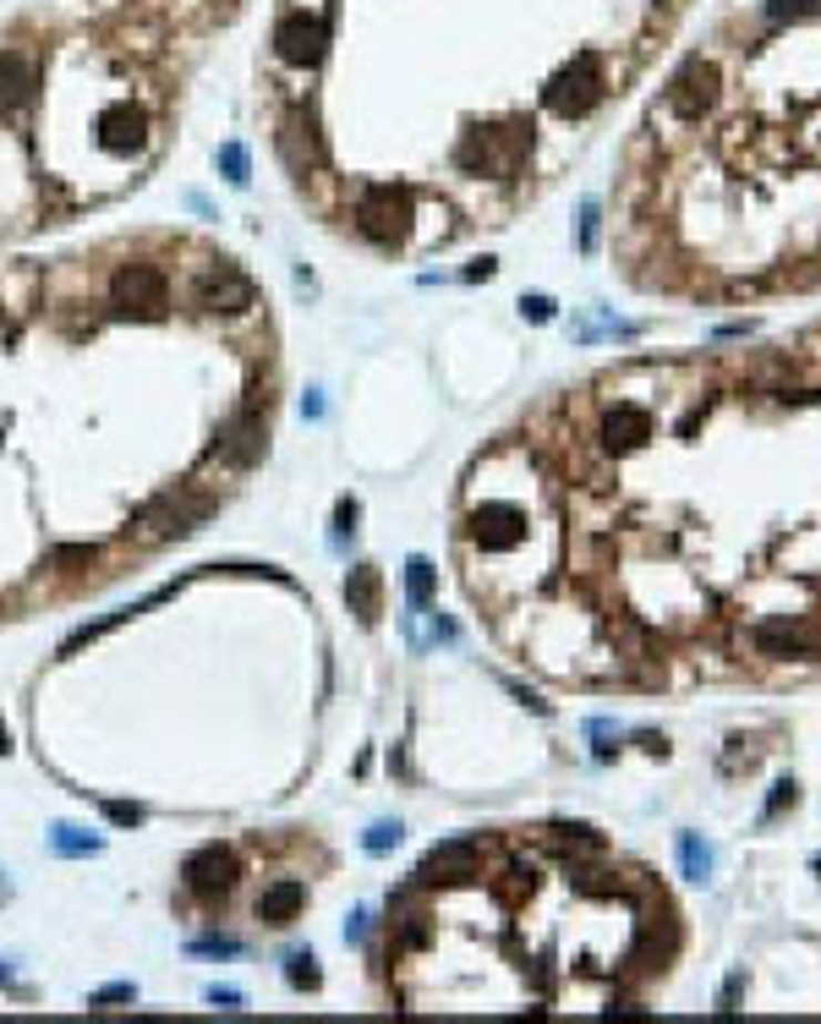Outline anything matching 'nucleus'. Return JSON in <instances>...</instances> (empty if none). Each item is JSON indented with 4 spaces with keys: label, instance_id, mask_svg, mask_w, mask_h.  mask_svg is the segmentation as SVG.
Segmentation results:
<instances>
[{
    "label": "nucleus",
    "instance_id": "obj_1",
    "mask_svg": "<svg viewBox=\"0 0 821 1024\" xmlns=\"http://www.w3.org/2000/svg\"><path fill=\"white\" fill-rule=\"evenodd\" d=\"M526 154H532V121L515 115V121H493V126L465 132V143L455 149V165L471 176H515Z\"/></svg>",
    "mask_w": 821,
    "mask_h": 1024
},
{
    "label": "nucleus",
    "instance_id": "obj_2",
    "mask_svg": "<svg viewBox=\"0 0 821 1024\" xmlns=\"http://www.w3.org/2000/svg\"><path fill=\"white\" fill-rule=\"evenodd\" d=\"M411 214H417L411 186L378 182V186H367L362 203H357V231H362L367 242H378V247H394V242L411 236Z\"/></svg>",
    "mask_w": 821,
    "mask_h": 1024
},
{
    "label": "nucleus",
    "instance_id": "obj_3",
    "mask_svg": "<svg viewBox=\"0 0 821 1024\" xmlns=\"http://www.w3.org/2000/svg\"><path fill=\"white\" fill-rule=\"evenodd\" d=\"M597 99H603V66H597V55H575L569 66H558L547 78V89H543V104L553 115H586V110H597Z\"/></svg>",
    "mask_w": 821,
    "mask_h": 1024
},
{
    "label": "nucleus",
    "instance_id": "obj_4",
    "mask_svg": "<svg viewBox=\"0 0 821 1024\" xmlns=\"http://www.w3.org/2000/svg\"><path fill=\"white\" fill-rule=\"evenodd\" d=\"M110 301H115V313H126V318H165L171 285H165V275H160L154 264H121L115 279H110Z\"/></svg>",
    "mask_w": 821,
    "mask_h": 1024
},
{
    "label": "nucleus",
    "instance_id": "obj_5",
    "mask_svg": "<svg viewBox=\"0 0 821 1024\" xmlns=\"http://www.w3.org/2000/svg\"><path fill=\"white\" fill-rule=\"evenodd\" d=\"M718 99H723V78H718V66H712V61H701V55H690V61L674 72V83H668V110H674L679 121H701V115H712V110H718Z\"/></svg>",
    "mask_w": 821,
    "mask_h": 1024
},
{
    "label": "nucleus",
    "instance_id": "obj_6",
    "mask_svg": "<svg viewBox=\"0 0 821 1024\" xmlns=\"http://www.w3.org/2000/svg\"><path fill=\"white\" fill-rule=\"evenodd\" d=\"M203 515H208V499H192V493H165V499H154V504H148V510L132 521V532H137L143 543H171V537L192 532Z\"/></svg>",
    "mask_w": 821,
    "mask_h": 1024
},
{
    "label": "nucleus",
    "instance_id": "obj_7",
    "mask_svg": "<svg viewBox=\"0 0 821 1024\" xmlns=\"http://www.w3.org/2000/svg\"><path fill=\"white\" fill-rule=\"evenodd\" d=\"M236 854L225 849V843H203V849H192L182 866V882L186 893H197V899H225L230 888H236Z\"/></svg>",
    "mask_w": 821,
    "mask_h": 1024
},
{
    "label": "nucleus",
    "instance_id": "obj_8",
    "mask_svg": "<svg viewBox=\"0 0 821 1024\" xmlns=\"http://www.w3.org/2000/svg\"><path fill=\"white\" fill-rule=\"evenodd\" d=\"M192 301L203 307V313H247L253 307V279L242 275L236 264H208L203 275H197V285H192Z\"/></svg>",
    "mask_w": 821,
    "mask_h": 1024
},
{
    "label": "nucleus",
    "instance_id": "obj_9",
    "mask_svg": "<svg viewBox=\"0 0 821 1024\" xmlns=\"http://www.w3.org/2000/svg\"><path fill=\"white\" fill-rule=\"evenodd\" d=\"M274 50H279V61H290V66H318L324 50H329V22H324V17H307V11H290V17H279V28H274Z\"/></svg>",
    "mask_w": 821,
    "mask_h": 1024
},
{
    "label": "nucleus",
    "instance_id": "obj_10",
    "mask_svg": "<svg viewBox=\"0 0 821 1024\" xmlns=\"http://www.w3.org/2000/svg\"><path fill=\"white\" fill-rule=\"evenodd\" d=\"M471 543L488 549V554H510L526 543V515L515 504H482L471 515Z\"/></svg>",
    "mask_w": 821,
    "mask_h": 1024
},
{
    "label": "nucleus",
    "instance_id": "obj_11",
    "mask_svg": "<svg viewBox=\"0 0 821 1024\" xmlns=\"http://www.w3.org/2000/svg\"><path fill=\"white\" fill-rule=\"evenodd\" d=\"M482 871V849L471 838H455V843H439L422 866H417V882L433 888V882H471Z\"/></svg>",
    "mask_w": 821,
    "mask_h": 1024
},
{
    "label": "nucleus",
    "instance_id": "obj_12",
    "mask_svg": "<svg viewBox=\"0 0 821 1024\" xmlns=\"http://www.w3.org/2000/svg\"><path fill=\"white\" fill-rule=\"evenodd\" d=\"M279 154L290 171H318L324 165V137H318V121L312 110H290L285 126H279Z\"/></svg>",
    "mask_w": 821,
    "mask_h": 1024
},
{
    "label": "nucleus",
    "instance_id": "obj_13",
    "mask_svg": "<svg viewBox=\"0 0 821 1024\" xmlns=\"http://www.w3.org/2000/svg\"><path fill=\"white\" fill-rule=\"evenodd\" d=\"M33 89H39V61L22 55V50H6L0 55V115L22 110L33 99Z\"/></svg>",
    "mask_w": 821,
    "mask_h": 1024
},
{
    "label": "nucleus",
    "instance_id": "obj_14",
    "mask_svg": "<svg viewBox=\"0 0 821 1024\" xmlns=\"http://www.w3.org/2000/svg\"><path fill=\"white\" fill-rule=\"evenodd\" d=\"M646 439H651V411H646V406H614V411H608V422H603L608 455H630V450H640Z\"/></svg>",
    "mask_w": 821,
    "mask_h": 1024
},
{
    "label": "nucleus",
    "instance_id": "obj_15",
    "mask_svg": "<svg viewBox=\"0 0 821 1024\" xmlns=\"http://www.w3.org/2000/svg\"><path fill=\"white\" fill-rule=\"evenodd\" d=\"M143 110L137 104H110L104 115H99V149H110V154H132V149H143Z\"/></svg>",
    "mask_w": 821,
    "mask_h": 1024
},
{
    "label": "nucleus",
    "instance_id": "obj_16",
    "mask_svg": "<svg viewBox=\"0 0 821 1024\" xmlns=\"http://www.w3.org/2000/svg\"><path fill=\"white\" fill-rule=\"evenodd\" d=\"M219 455H225V461H236V465H253L258 455H264V422H258V411H242V417L225 428Z\"/></svg>",
    "mask_w": 821,
    "mask_h": 1024
},
{
    "label": "nucleus",
    "instance_id": "obj_17",
    "mask_svg": "<svg viewBox=\"0 0 821 1024\" xmlns=\"http://www.w3.org/2000/svg\"><path fill=\"white\" fill-rule=\"evenodd\" d=\"M301 904H307V888L285 877V882H274V888L258 893V921H264V926H290V921L301 915Z\"/></svg>",
    "mask_w": 821,
    "mask_h": 1024
},
{
    "label": "nucleus",
    "instance_id": "obj_18",
    "mask_svg": "<svg viewBox=\"0 0 821 1024\" xmlns=\"http://www.w3.org/2000/svg\"><path fill=\"white\" fill-rule=\"evenodd\" d=\"M346 603H351V614H357L362 625L378 619V608H383V575H378L372 564H357V570H351V581H346Z\"/></svg>",
    "mask_w": 821,
    "mask_h": 1024
},
{
    "label": "nucleus",
    "instance_id": "obj_19",
    "mask_svg": "<svg viewBox=\"0 0 821 1024\" xmlns=\"http://www.w3.org/2000/svg\"><path fill=\"white\" fill-rule=\"evenodd\" d=\"M817 642L821 636L811 631V625H789V619H778V625H761V631H756V647L778 652V657H783V652H817Z\"/></svg>",
    "mask_w": 821,
    "mask_h": 1024
},
{
    "label": "nucleus",
    "instance_id": "obj_20",
    "mask_svg": "<svg viewBox=\"0 0 821 1024\" xmlns=\"http://www.w3.org/2000/svg\"><path fill=\"white\" fill-rule=\"evenodd\" d=\"M433 586H439V570L428 559H411L406 564V597H411V608H428L433 603Z\"/></svg>",
    "mask_w": 821,
    "mask_h": 1024
},
{
    "label": "nucleus",
    "instance_id": "obj_21",
    "mask_svg": "<svg viewBox=\"0 0 821 1024\" xmlns=\"http://www.w3.org/2000/svg\"><path fill=\"white\" fill-rule=\"evenodd\" d=\"M679 866H685L690 882H707V877H712V849H707L696 833H685L679 838Z\"/></svg>",
    "mask_w": 821,
    "mask_h": 1024
},
{
    "label": "nucleus",
    "instance_id": "obj_22",
    "mask_svg": "<svg viewBox=\"0 0 821 1024\" xmlns=\"http://www.w3.org/2000/svg\"><path fill=\"white\" fill-rule=\"evenodd\" d=\"M50 843H55V854H72V860H78V854H99V849H104V838L83 833V828H66V822L50 833Z\"/></svg>",
    "mask_w": 821,
    "mask_h": 1024
},
{
    "label": "nucleus",
    "instance_id": "obj_23",
    "mask_svg": "<svg viewBox=\"0 0 821 1024\" xmlns=\"http://www.w3.org/2000/svg\"><path fill=\"white\" fill-rule=\"evenodd\" d=\"M285 981H290L296 992H318V981H324V975H318V959H312V953H290V959H285Z\"/></svg>",
    "mask_w": 821,
    "mask_h": 1024
},
{
    "label": "nucleus",
    "instance_id": "obj_24",
    "mask_svg": "<svg viewBox=\"0 0 821 1024\" xmlns=\"http://www.w3.org/2000/svg\"><path fill=\"white\" fill-rule=\"evenodd\" d=\"M219 171H225L230 186H247V149H242V143H225V149H219Z\"/></svg>",
    "mask_w": 821,
    "mask_h": 1024
},
{
    "label": "nucleus",
    "instance_id": "obj_25",
    "mask_svg": "<svg viewBox=\"0 0 821 1024\" xmlns=\"http://www.w3.org/2000/svg\"><path fill=\"white\" fill-rule=\"evenodd\" d=\"M93 559H99L93 543H66V549H55V564H61V570H72V575H78V570H89Z\"/></svg>",
    "mask_w": 821,
    "mask_h": 1024
},
{
    "label": "nucleus",
    "instance_id": "obj_26",
    "mask_svg": "<svg viewBox=\"0 0 821 1024\" xmlns=\"http://www.w3.org/2000/svg\"><path fill=\"white\" fill-rule=\"evenodd\" d=\"M362 843H367V854H389L400 843V822H372Z\"/></svg>",
    "mask_w": 821,
    "mask_h": 1024
},
{
    "label": "nucleus",
    "instance_id": "obj_27",
    "mask_svg": "<svg viewBox=\"0 0 821 1024\" xmlns=\"http://www.w3.org/2000/svg\"><path fill=\"white\" fill-rule=\"evenodd\" d=\"M400 942L406 948H422L428 942V915L422 910H400Z\"/></svg>",
    "mask_w": 821,
    "mask_h": 1024
},
{
    "label": "nucleus",
    "instance_id": "obj_28",
    "mask_svg": "<svg viewBox=\"0 0 821 1024\" xmlns=\"http://www.w3.org/2000/svg\"><path fill=\"white\" fill-rule=\"evenodd\" d=\"M821 0H767V17L772 22H794V17H805V11H817Z\"/></svg>",
    "mask_w": 821,
    "mask_h": 1024
},
{
    "label": "nucleus",
    "instance_id": "obj_29",
    "mask_svg": "<svg viewBox=\"0 0 821 1024\" xmlns=\"http://www.w3.org/2000/svg\"><path fill=\"white\" fill-rule=\"evenodd\" d=\"M192 953H208V959H236V953H242V942H236V936H203V942H192Z\"/></svg>",
    "mask_w": 821,
    "mask_h": 1024
},
{
    "label": "nucleus",
    "instance_id": "obj_30",
    "mask_svg": "<svg viewBox=\"0 0 821 1024\" xmlns=\"http://www.w3.org/2000/svg\"><path fill=\"white\" fill-rule=\"evenodd\" d=\"M104 817H110L115 828H137V822H143V806H126V800H110V806H104Z\"/></svg>",
    "mask_w": 821,
    "mask_h": 1024
},
{
    "label": "nucleus",
    "instance_id": "obj_31",
    "mask_svg": "<svg viewBox=\"0 0 821 1024\" xmlns=\"http://www.w3.org/2000/svg\"><path fill=\"white\" fill-rule=\"evenodd\" d=\"M137 992L132 986H104V992H93L89 997V1008H110V1003H132Z\"/></svg>",
    "mask_w": 821,
    "mask_h": 1024
},
{
    "label": "nucleus",
    "instance_id": "obj_32",
    "mask_svg": "<svg viewBox=\"0 0 821 1024\" xmlns=\"http://www.w3.org/2000/svg\"><path fill=\"white\" fill-rule=\"evenodd\" d=\"M581 247H586V253L597 247V203H586V208H581Z\"/></svg>",
    "mask_w": 821,
    "mask_h": 1024
},
{
    "label": "nucleus",
    "instance_id": "obj_33",
    "mask_svg": "<svg viewBox=\"0 0 821 1024\" xmlns=\"http://www.w3.org/2000/svg\"><path fill=\"white\" fill-rule=\"evenodd\" d=\"M521 313H526L532 324H547V318H553V301H547V296H526V301H521Z\"/></svg>",
    "mask_w": 821,
    "mask_h": 1024
},
{
    "label": "nucleus",
    "instance_id": "obj_34",
    "mask_svg": "<svg viewBox=\"0 0 821 1024\" xmlns=\"http://www.w3.org/2000/svg\"><path fill=\"white\" fill-rule=\"evenodd\" d=\"M357 515H362V504H357V499H340V510H335V526H340V532H351V526H357Z\"/></svg>",
    "mask_w": 821,
    "mask_h": 1024
},
{
    "label": "nucleus",
    "instance_id": "obj_35",
    "mask_svg": "<svg viewBox=\"0 0 821 1024\" xmlns=\"http://www.w3.org/2000/svg\"><path fill=\"white\" fill-rule=\"evenodd\" d=\"M208 1003L214 1008H242V992L236 986H208Z\"/></svg>",
    "mask_w": 821,
    "mask_h": 1024
},
{
    "label": "nucleus",
    "instance_id": "obj_36",
    "mask_svg": "<svg viewBox=\"0 0 821 1024\" xmlns=\"http://www.w3.org/2000/svg\"><path fill=\"white\" fill-rule=\"evenodd\" d=\"M789 800H794V784H789V778H783V784H778V789H772V800H767V817H778V811H783V806H789Z\"/></svg>",
    "mask_w": 821,
    "mask_h": 1024
},
{
    "label": "nucleus",
    "instance_id": "obj_37",
    "mask_svg": "<svg viewBox=\"0 0 821 1024\" xmlns=\"http://www.w3.org/2000/svg\"><path fill=\"white\" fill-rule=\"evenodd\" d=\"M488 275H493V258H482V264H471V269H465V279H488Z\"/></svg>",
    "mask_w": 821,
    "mask_h": 1024
},
{
    "label": "nucleus",
    "instance_id": "obj_38",
    "mask_svg": "<svg viewBox=\"0 0 821 1024\" xmlns=\"http://www.w3.org/2000/svg\"><path fill=\"white\" fill-rule=\"evenodd\" d=\"M362 931H367V915H351V926H346V936H351V942H362Z\"/></svg>",
    "mask_w": 821,
    "mask_h": 1024
},
{
    "label": "nucleus",
    "instance_id": "obj_39",
    "mask_svg": "<svg viewBox=\"0 0 821 1024\" xmlns=\"http://www.w3.org/2000/svg\"><path fill=\"white\" fill-rule=\"evenodd\" d=\"M6 750H11V735H6V724H0V756H6Z\"/></svg>",
    "mask_w": 821,
    "mask_h": 1024
}]
</instances>
